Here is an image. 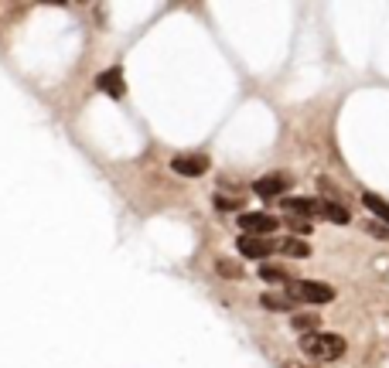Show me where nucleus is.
<instances>
[{"label":"nucleus","mask_w":389,"mask_h":368,"mask_svg":"<svg viewBox=\"0 0 389 368\" xmlns=\"http://www.w3.org/2000/svg\"><path fill=\"white\" fill-rule=\"evenodd\" d=\"M280 205H284V212H304V215H311L314 198H280Z\"/></svg>","instance_id":"12"},{"label":"nucleus","mask_w":389,"mask_h":368,"mask_svg":"<svg viewBox=\"0 0 389 368\" xmlns=\"http://www.w3.org/2000/svg\"><path fill=\"white\" fill-rule=\"evenodd\" d=\"M314 218H325V222H335V225H349L352 215L342 208V205H335L328 198H314V208H311Z\"/></svg>","instance_id":"5"},{"label":"nucleus","mask_w":389,"mask_h":368,"mask_svg":"<svg viewBox=\"0 0 389 368\" xmlns=\"http://www.w3.org/2000/svg\"><path fill=\"white\" fill-rule=\"evenodd\" d=\"M171 171L181 177H202L209 171V157L205 154H178L171 160Z\"/></svg>","instance_id":"4"},{"label":"nucleus","mask_w":389,"mask_h":368,"mask_svg":"<svg viewBox=\"0 0 389 368\" xmlns=\"http://www.w3.org/2000/svg\"><path fill=\"white\" fill-rule=\"evenodd\" d=\"M96 85L106 93V96L113 99H123V93H127V85H123V69L120 65H113V69H106L103 76L96 78Z\"/></svg>","instance_id":"8"},{"label":"nucleus","mask_w":389,"mask_h":368,"mask_svg":"<svg viewBox=\"0 0 389 368\" xmlns=\"http://www.w3.org/2000/svg\"><path fill=\"white\" fill-rule=\"evenodd\" d=\"M215 273L226 276V280H239V276H243L239 263H233V259H219V263H215Z\"/></svg>","instance_id":"14"},{"label":"nucleus","mask_w":389,"mask_h":368,"mask_svg":"<svg viewBox=\"0 0 389 368\" xmlns=\"http://www.w3.org/2000/svg\"><path fill=\"white\" fill-rule=\"evenodd\" d=\"M362 205H366V208H369L376 218H383V222L389 225V201H383L379 194H369V191H366V194H362Z\"/></svg>","instance_id":"11"},{"label":"nucleus","mask_w":389,"mask_h":368,"mask_svg":"<svg viewBox=\"0 0 389 368\" xmlns=\"http://www.w3.org/2000/svg\"><path fill=\"white\" fill-rule=\"evenodd\" d=\"M260 276H263L267 283H287V273L280 270V266H273V263H267V266H260Z\"/></svg>","instance_id":"15"},{"label":"nucleus","mask_w":389,"mask_h":368,"mask_svg":"<svg viewBox=\"0 0 389 368\" xmlns=\"http://www.w3.org/2000/svg\"><path fill=\"white\" fill-rule=\"evenodd\" d=\"M277 246H280V252H284V256H291V259H308V256H311V246H308L304 239H297V235L280 239Z\"/></svg>","instance_id":"9"},{"label":"nucleus","mask_w":389,"mask_h":368,"mask_svg":"<svg viewBox=\"0 0 389 368\" xmlns=\"http://www.w3.org/2000/svg\"><path fill=\"white\" fill-rule=\"evenodd\" d=\"M369 232L379 235V239H389V229H386V225H369Z\"/></svg>","instance_id":"18"},{"label":"nucleus","mask_w":389,"mask_h":368,"mask_svg":"<svg viewBox=\"0 0 389 368\" xmlns=\"http://www.w3.org/2000/svg\"><path fill=\"white\" fill-rule=\"evenodd\" d=\"M239 229L246 235H270L277 232V215H267V212H243L239 215Z\"/></svg>","instance_id":"3"},{"label":"nucleus","mask_w":389,"mask_h":368,"mask_svg":"<svg viewBox=\"0 0 389 368\" xmlns=\"http://www.w3.org/2000/svg\"><path fill=\"white\" fill-rule=\"evenodd\" d=\"M287 222H291V229H294V235H297V239L311 232V222H308V218H297V215H294V218H287Z\"/></svg>","instance_id":"17"},{"label":"nucleus","mask_w":389,"mask_h":368,"mask_svg":"<svg viewBox=\"0 0 389 368\" xmlns=\"http://www.w3.org/2000/svg\"><path fill=\"white\" fill-rule=\"evenodd\" d=\"M236 246H239V252H243L246 259H267V256L277 249V242H267V239H260V235H243Z\"/></svg>","instance_id":"7"},{"label":"nucleus","mask_w":389,"mask_h":368,"mask_svg":"<svg viewBox=\"0 0 389 368\" xmlns=\"http://www.w3.org/2000/svg\"><path fill=\"white\" fill-rule=\"evenodd\" d=\"M314 324H321L314 314H294L291 317V328L301 331V334H314Z\"/></svg>","instance_id":"13"},{"label":"nucleus","mask_w":389,"mask_h":368,"mask_svg":"<svg viewBox=\"0 0 389 368\" xmlns=\"http://www.w3.org/2000/svg\"><path fill=\"white\" fill-rule=\"evenodd\" d=\"M301 351L314 358V362H338L345 355V338L342 334H301Z\"/></svg>","instance_id":"1"},{"label":"nucleus","mask_w":389,"mask_h":368,"mask_svg":"<svg viewBox=\"0 0 389 368\" xmlns=\"http://www.w3.org/2000/svg\"><path fill=\"white\" fill-rule=\"evenodd\" d=\"M284 368H308L304 362H284Z\"/></svg>","instance_id":"19"},{"label":"nucleus","mask_w":389,"mask_h":368,"mask_svg":"<svg viewBox=\"0 0 389 368\" xmlns=\"http://www.w3.org/2000/svg\"><path fill=\"white\" fill-rule=\"evenodd\" d=\"M260 304H263L267 310H294L297 300L287 297V293H263V297H260Z\"/></svg>","instance_id":"10"},{"label":"nucleus","mask_w":389,"mask_h":368,"mask_svg":"<svg viewBox=\"0 0 389 368\" xmlns=\"http://www.w3.org/2000/svg\"><path fill=\"white\" fill-rule=\"evenodd\" d=\"M215 208H219V212H239V198H226V194H215Z\"/></svg>","instance_id":"16"},{"label":"nucleus","mask_w":389,"mask_h":368,"mask_svg":"<svg viewBox=\"0 0 389 368\" xmlns=\"http://www.w3.org/2000/svg\"><path fill=\"white\" fill-rule=\"evenodd\" d=\"M287 297L304 300V304H331L335 300V287L318 283V280H287Z\"/></svg>","instance_id":"2"},{"label":"nucleus","mask_w":389,"mask_h":368,"mask_svg":"<svg viewBox=\"0 0 389 368\" xmlns=\"http://www.w3.org/2000/svg\"><path fill=\"white\" fill-rule=\"evenodd\" d=\"M287 188H291V177L287 174H267L253 184V191L260 194V198H284Z\"/></svg>","instance_id":"6"}]
</instances>
